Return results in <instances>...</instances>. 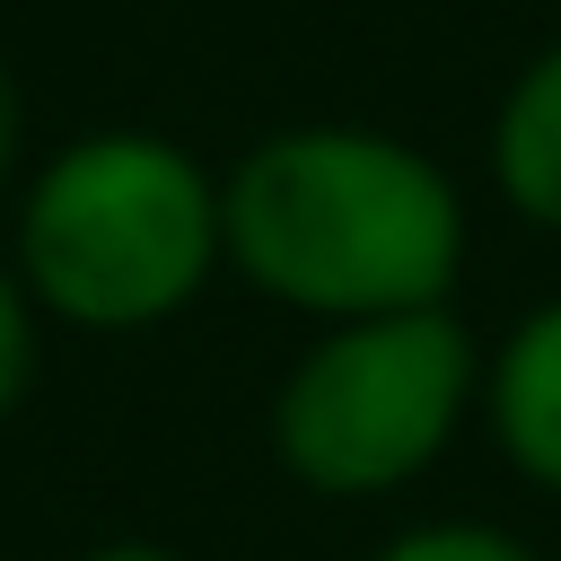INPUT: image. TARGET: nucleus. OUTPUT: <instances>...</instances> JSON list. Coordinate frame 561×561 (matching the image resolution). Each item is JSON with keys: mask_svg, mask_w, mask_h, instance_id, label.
<instances>
[{"mask_svg": "<svg viewBox=\"0 0 561 561\" xmlns=\"http://www.w3.org/2000/svg\"><path fill=\"white\" fill-rule=\"evenodd\" d=\"M482 421L508 473L561 500V298H535L482 351Z\"/></svg>", "mask_w": 561, "mask_h": 561, "instance_id": "nucleus-4", "label": "nucleus"}, {"mask_svg": "<svg viewBox=\"0 0 561 561\" xmlns=\"http://www.w3.org/2000/svg\"><path fill=\"white\" fill-rule=\"evenodd\" d=\"M368 561H543V552L491 517H421V526H394Z\"/></svg>", "mask_w": 561, "mask_h": 561, "instance_id": "nucleus-6", "label": "nucleus"}, {"mask_svg": "<svg viewBox=\"0 0 561 561\" xmlns=\"http://www.w3.org/2000/svg\"><path fill=\"white\" fill-rule=\"evenodd\" d=\"M219 228L228 272L307 324L456 307L473 245L456 175L377 123L263 131L219 175Z\"/></svg>", "mask_w": 561, "mask_h": 561, "instance_id": "nucleus-1", "label": "nucleus"}, {"mask_svg": "<svg viewBox=\"0 0 561 561\" xmlns=\"http://www.w3.org/2000/svg\"><path fill=\"white\" fill-rule=\"evenodd\" d=\"M79 561H184L175 543H149V535H114V543H88Z\"/></svg>", "mask_w": 561, "mask_h": 561, "instance_id": "nucleus-9", "label": "nucleus"}, {"mask_svg": "<svg viewBox=\"0 0 561 561\" xmlns=\"http://www.w3.org/2000/svg\"><path fill=\"white\" fill-rule=\"evenodd\" d=\"M35 342H44V316H35V298H26V280H18V263L0 254V421L26 403V386H35Z\"/></svg>", "mask_w": 561, "mask_h": 561, "instance_id": "nucleus-7", "label": "nucleus"}, {"mask_svg": "<svg viewBox=\"0 0 561 561\" xmlns=\"http://www.w3.org/2000/svg\"><path fill=\"white\" fill-rule=\"evenodd\" d=\"M482 412V342L456 307L316 324L272 386V456L316 500L412 491Z\"/></svg>", "mask_w": 561, "mask_h": 561, "instance_id": "nucleus-3", "label": "nucleus"}, {"mask_svg": "<svg viewBox=\"0 0 561 561\" xmlns=\"http://www.w3.org/2000/svg\"><path fill=\"white\" fill-rule=\"evenodd\" d=\"M491 184L526 228H561V35L517 61L491 105Z\"/></svg>", "mask_w": 561, "mask_h": 561, "instance_id": "nucleus-5", "label": "nucleus"}, {"mask_svg": "<svg viewBox=\"0 0 561 561\" xmlns=\"http://www.w3.org/2000/svg\"><path fill=\"white\" fill-rule=\"evenodd\" d=\"M9 263L44 324L149 333L184 316L210 272H228L219 175L184 140L140 123L79 131L35 175H18Z\"/></svg>", "mask_w": 561, "mask_h": 561, "instance_id": "nucleus-2", "label": "nucleus"}, {"mask_svg": "<svg viewBox=\"0 0 561 561\" xmlns=\"http://www.w3.org/2000/svg\"><path fill=\"white\" fill-rule=\"evenodd\" d=\"M18 158H26V96H18V70L0 61V193H18Z\"/></svg>", "mask_w": 561, "mask_h": 561, "instance_id": "nucleus-8", "label": "nucleus"}]
</instances>
